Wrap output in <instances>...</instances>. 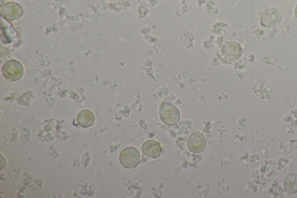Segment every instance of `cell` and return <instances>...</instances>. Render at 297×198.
<instances>
[{
	"label": "cell",
	"instance_id": "5",
	"mask_svg": "<svg viewBox=\"0 0 297 198\" xmlns=\"http://www.w3.org/2000/svg\"><path fill=\"white\" fill-rule=\"evenodd\" d=\"M281 15L277 8H270L263 11L261 17V24L266 28H275L281 22Z\"/></svg>",
	"mask_w": 297,
	"mask_h": 198
},
{
	"label": "cell",
	"instance_id": "2",
	"mask_svg": "<svg viewBox=\"0 0 297 198\" xmlns=\"http://www.w3.org/2000/svg\"><path fill=\"white\" fill-rule=\"evenodd\" d=\"M3 76L10 82H17L22 78L24 69L21 63L16 59L9 60L2 68Z\"/></svg>",
	"mask_w": 297,
	"mask_h": 198
},
{
	"label": "cell",
	"instance_id": "7",
	"mask_svg": "<svg viewBox=\"0 0 297 198\" xmlns=\"http://www.w3.org/2000/svg\"><path fill=\"white\" fill-rule=\"evenodd\" d=\"M17 36V33L13 25L9 21L1 19V40L2 43L10 44L13 43Z\"/></svg>",
	"mask_w": 297,
	"mask_h": 198
},
{
	"label": "cell",
	"instance_id": "9",
	"mask_svg": "<svg viewBox=\"0 0 297 198\" xmlns=\"http://www.w3.org/2000/svg\"><path fill=\"white\" fill-rule=\"evenodd\" d=\"M243 50L238 43L231 42L225 45L223 49V54L226 58L229 60H236L242 55Z\"/></svg>",
	"mask_w": 297,
	"mask_h": 198
},
{
	"label": "cell",
	"instance_id": "6",
	"mask_svg": "<svg viewBox=\"0 0 297 198\" xmlns=\"http://www.w3.org/2000/svg\"><path fill=\"white\" fill-rule=\"evenodd\" d=\"M206 141L205 136L200 132H194L189 138L188 147L189 150L194 154H199L205 150Z\"/></svg>",
	"mask_w": 297,
	"mask_h": 198
},
{
	"label": "cell",
	"instance_id": "10",
	"mask_svg": "<svg viewBox=\"0 0 297 198\" xmlns=\"http://www.w3.org/2000/svg\"><path fill=\"white\" fill-rule=\"evenodd\" d=\"M77 121L82 127H90L94 124L95 121L94 113L88 109L83 110L78 115Z\"/></svg>",
	"mask_w": 297,
	"mask_h": 198
},
{
	"label": "cell",
	"instance_id": "14",
	"mask_svg": "<svg viewBox=\"0 0 297 198\" xmlns=\"http://www.w3.org/2000/svg\"><path fill=\"white\" fill-rule=\"evenodd\" d=\"M14 1H15V0H14Z\"/></svg>",
	"mask_w": 297,
	"mask_h": 198
},
{
	"label": "cell",
	"instance_id": "3",
	"mask_svg": "<svg viewBox=\"0 0 297 198\" xmlns=\"http://www.w3.org/2000/svg\"><path fill=\"white\" fill-rule=\"evenodd\" d=\"M140 160V152L133 146L127 147L123 149L120 154V162L126 169H133L139 165Z\"/></svg>",
	"mask_w": 297,
	"mask_h": 198
},
{
	"label": "cell",
	"instance_id": "8",
	"mask_svg": "<svg viewBox=\"0 0 297 198\" xmlns=\"http://www.w3.org/2000/svg\"><path fill=\"white\" fill-rule=\"evenodd\" d=\"M142 151L148 157L156 159L160 157L162 152L160 144L155 140H150L143 144Z\"/></svg>",
	"mask_w": 297,
	"mask_h": 198
},
{
	"label": "cell",
	"instance_id": "12",
	"mask_svg": "<svg viewBox=\"0 0 297 198\" xmlns=\"http://www.w3.org/2000/svg\"><path fill=\"white\" fill-rule=\"evenodd\" d=\"M295 17L297 20V5L296 6V7L295 8Z\"/></svg>",
	"mask_w": 297,
	"mask_h": 198
},
{
	"label": "cell",
	"instance_id": "4",
	"mask_svg": "<svg viewBox=\"0 0 297 198\" xmlns=\"http://www.w3.org/2000/svg\"><path fill=\"white\" fill-rule=\"evenodd\" d=\"M24 13L23 8L16 2H8L1 6L0 8L1 17L8 21L19 19Z\"/></svg>",
	"mask_w": 297,
	"mask_h": 198
},
{
	"label": "cell",
	"instance_id": "11",
	"mask_svg": "<svg viewBox=\"0 0 297 198\" xmlns=\"http://www.w3.org/2000/svg\"><path fill=\"white\" fill-rule=\"evenodd\" d=\"M284 187L287 193L290 194H295L297 193V175L295 173L290 174L284 181Z\"/></svg>",
	"mask_w": 297,
	"mask_h": 198
},
{
	"label": "cell",
	"instance_id": "1",
	"mask_svg": "<svg viewBox=\"0 0 297 198\" xmlns=\"http://www.w3.org/2000/svg\"><path fill=\"white\" fill-rule=\"evenodd\" d=\"M159 115L164 124L173 126L176 125L180 120V112L175 106L168 103H163L159 108Z\"/></svg>",
	"mask_w": 297,
	"mask_h": 198
},
{
	"label": "cell",
	"instance_id": "13",
	"mask_svg": "<svg viewBox=\"0 0 297 198\" xmlns=\"http://www.w3.org/2000/svg\"><path fill=\"white\" fill-rule=\"evenodd\" d=\"M4 0H2L1 2V6H2L3 3H4Z\"/></svg>",
	"mask_w": 297,
	"mask_h": 198
}]
</instances>
